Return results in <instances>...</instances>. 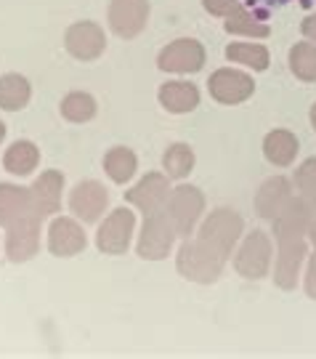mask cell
Wrapping results in <instances>:
<instances>
[{
    "label": "cell",
    "mask_w": 316,
    "mask_h": 359,
    "mask_svg": "<svg viewBox=\"0 0 316 359\" xmlns=\"http://www.w3.org/2000/svg\"><path fill=\"white\" fill-rule=\"evenodd\" d=\"M308 243H311V248H316V213H314V218H311V226H308Z\"/></svg>",
    "instance_id": "cell-34"
},
{
    "label": "cell",
    "mask_w": 316,
    "mask_h": 359,
    "mask_svg": "<svg viewBox=\"0 0 316 359\" xmlns=\"http://www.w3.org/2000/svg\"><path fill=\"white\" fill-rule=\"evenodd\" d=\"M205 194L202 189L191 187V184H178L170 189V197H167V205H165V213L173 221L178 237L181 240H189L197 234V226L205 216Z\"/></svg>",
    "instance_id": "cell-3"
},
{
    "label": "cell",
    "mask_w": 316,
    "mask_h": 359,
    "mask_svg": "<svg viewBox=\"0 0 316 359\" xmlns=\"http://www.w3.org/2000/svg\"><path fill=\"white\" fill-rule=\"evenodd\" d=\"M308 120H311V128L316 130V102L311 104V109H308Z\"/></svg>",
    "instance_id": "cell-35"
},
{
    "label": "cell",
    "mask_w": 316,
    "mask_h": 359,
    "mask_svg": "<svg viewBox=\"0 0 316 359\" xmlns=\"http://www.w3.org/2000/svg\"><path fill=\"white\" fill-rule=\"evenodd\" d=\"M157 102L170 115H189L200 107V88L191 80H167L157 90Z\"/></svg>",
    "instance_id": "cell-19"
},
{
    "label": "cell",
    "mask_w": 316,
    "mask_h": 359,
    "mask_svg": "<svg viewBox=\"0 0 316 359\" xmlns=\"http://www.w3.org/2000/svg\"><path fill=\"white\" fill-rule=\"evenodd\" d=\"M316 208L311 203H305L303 197H292L290 205L284 208L271 224V231H274V240L282 243V240H295V237H305L308 234V226H311V218H314Z\"/></svg>",
    "instance_id": "cell-17"
},
{
    "label": "cell",
    "mask_w": 316,
    "mask_h": 359,
    "mask_svg": "<svg viewBox=\"0 0 316 359\" xmlns=\"http://www.w3.org/2000/svg\"><path fill=\"white\" fill-rule=\"evenodd\" d=\"M170 176L167 173H146L141 176L139 184H133L125 192V203L133 205L136 210H141L144 216H152V213H163L167 205V197H170Z\"/></svg>",
    "instance_id": "cell-11"
},
{
    "label": "cell",
    "mask_w": 316,
    "mask_h": 359,
    "mask_svg": "<svg viewBox=\"0 0 316 359\" xmlns=\"http://www.w3.org/2000/svg\"><path fill=\"white\" fill-rule=\"evenodd\" d=\"M311 243L308 237H295V240H282L277 243V264H274V283L279 290H295L301 271L305 269Z\"/></svg>",
    "instance_id": "cell-10"
},
{
    "label": "cell",
    "mask_w": 316,
    "mask_h": 359,
    "mask_svg": "<svg viewBox=\"0 0 316 359\" xmlns=\"http://www.w3.org/2000/svg\"><path fill=\"white\" fill-rule=\"evenodd\" d=\"M104 173L114 181V184H128V181L136 176V168H139V157L130 147H112L109 152L104 154L102 160Z\"/></svg>",
    "instance_id": "cell-26"
},
{
    "label": "cell",
    "mask_w": 316,
    "mask_h": 359,
    "mask_svg": "<svg viewBox=\"0 0 316 359\" xmlns=\"http://www.w3.org/2000/svg\"><path fill=\"white\" fill-rule=\"evenodd\" d=\"M226 266V258L218 256L210 245H205L197 237L184 240L176 253V269L184 280L197 285H213Z\"/></svg>",
    "instance_id": "cell-1"
},
{
    "label": "cell",
    "mask_w": 316,
    "mask_h": 359,
    "mask_svg": "<svg viewBox=\"0 0 316 359\" xmlns=\"http://www.w3.org/2000/svg\"><path fill=\"white\" fill-rule=\"evenodd\" d=\"M301 35H303L305 40L316 43V13H308L303 22H301Z\"/></svg>",
    "instance_id": "cell-33"
},
{
    "label": "cell",
    "mask_w": 316,
    "mask_h": 359,
    "mask_svg": "<svg viewBox=\"0 0 316 359\" xmlns=\"http://www.w3.org/2000/svg\"><path fill=\"white\" fill-rule=\"evenodd\" d=\"M295 197V187L290 179L284 176H274L266 179L261 184V189L255 192V210L263 221H274V218L290 205V200Z\"/></svg>",
    "instance_id": "cell-18"
},
{
    "label": "cell",
    "mask_w": 316,
    "mask_h": 359,
    "mask_svg": "<svg viewBox=\"0 0 316 359\" xmlns=\"http://www.w3.org/2000/svg\"><path fill=\"white\" fill-rule=\"evenodd\" d=\"M40 224L43 218L38 216H25L19 221H13L11 226H6V258L11 264H27L38 256L40 250Z\"/></svg>",
    "instance_id": "cell-13"
},
{
    "label": "cell",
    "mask_w": 316,
    "mask_h": 359,
    "mask_svg": "<svg viewBox=\"0 0 316 359\" xmlns=\"http://www.w3.org/2000/svg\"><path fill=\"white\" fill-rule=\"evenodd\" d=\"M207 90H210V99H215L218 104L237 107V104L253 99L255 77L242 69H234V67H221L207 77Z\"/></svg>",
    "instance_id": "cell-8"
},
{
    "label": "cell",
    "mask_w": 316,
    "mask_h": 359,
    "mask_svg": "<svg viewBox=\"0 0 316 359\" xmlns=\"http://www.w3.org/2000/svg\"><path fill=\"white\" fill-rule=\"evenodd\" d=\"M205 11L210 16H218V19H226L228 13L240 6V0H202Z\"/></svg>",
    "instance_id": "cell-31"
},
{
    "label": "cell",
    "mask_w": 316,
    "mask_h": 359,
    "mask_svg": "<svg viewBox=\"0 0 316 359\" xmlns=\"http://www.w3.org/2000/svg\"><path fill=\"white\" fill-rule=\"evenodd\" d=\"M271 261H274V243H271V237L266 231L255 229L237 245L234 269L245 280H263L271 271Z\"/></svg>",
    "instance_id": "cell-5"
},
{
    "label": "cell",
    "mask_w": 316,
    "mask_h": 359,
    "mask_svg": "<svg viewBox=\"0 0 316 359\" xmlns=\"http://www.w3.org/2000/svg\"><path fill=\"white\" fill-rule=\"evenodd\" d=\"M59 112H62V117L67 123L80 126V123H90V120L96 117L99 104H96V99H93L90 93H85V90H69L62 99V104H59Z\"/></svg>",
    "instance_id": "cell-27"
},
{
    "label": "cell",
    "mask_w": 316,
    "mask_h": 359,
    "mask_svg": "<svg viewBox=\"0 0 316 359\" xmlns=\"http://www.w3.org/2000/svg\"><path fill=\"white\" fill-rule=\"evenodd\" d=\"M224 29H226L228 35H242V38L253 40H263L271 35V27L263 19V13L258 16V13L247 11L245 6H237L234 11L228 13L226 19H224Z\"/></svg>",
    "instance_id": "cell-22"
},
{
    "label": "cell",
    "mask_w": 316,
    "mask_h": 359,
    "mask_svg": "<svg viewBox=\"0 0 316 359\" xmlns=\"http://www.w3.org/2000/svg\"><path fill=\"white\" fill-rule=\"evenodd\" d=\"M109 208V192L99 181H80L75 189L69 192V210L77 221L83 224H96Z\"/></svg>",
    "instance_id": "cell-15"
},
{
    "label": "cell",
    "mask_w": 316,
    "mask_h": 359,
    "mask_svg": "<svg viewBox=\"0 0 316 359\" xmlns=\"http://www.w3.org/2000/svg\"><path fill=\"white\" fill-rule=\"evenodd\" d=\"M207 62V51L197 38H178L157 53V67L167 75H197Z\"/></svg>",
    "instance_id": "cell-7"
},
{
    "label": "cell",
    "mask_w": 316,
    "mask_h": 359,
    "mask_svg": "<svg viewBox=\"0 0 316 359\" xmlns=\"http://www.w3.org/2000/svg\"><path fill=\"white\" fill-rule=\"evenodd\" d=\"M242 231H245V221L237 210L231 208H215L207 216L200 221L197 226V240H202L205 245H210L218 256H224L228 261L231 250L240 245Z\"/></svg>",
    "instance_id": "cell-2"
},
{
    "label": "cell",
    "mask_w": 316,
    "mask_h": 359,
    "mask_svg": "<svg viewBox=\"0 0 316 359\" xmlns=\"http://www.w3.org/2000/svg\"><path fill=\"white\" fill-rule=\"evenodd\" d=\"M136 234V213L130 208H114L96 229V248L104 256H123L130 250Z\"/></svg>",
    "instance_id": "cell-6"
},
{
    "label": "cell",
    "mask_w": 316,
    "mask_h": 359,
    "mask_svg": "<svg viewBox=\"0 0 316 359\" xmlns=\"http://www.w3.org/2000/svg\"><path fill=\"white\" fill-rule=\"evenodd\" d=\"M88 245V234L83 221L75 216H56L48 224V250L56 258H72L83 253Z\"/></svg>",
    "instance_id": "cell-14"
},
{
    "label": "cell",
    "mask_w": 316,
    "mask_h": 359,
    "mask_svg": "<svg viewBox=\"0 0 316 359\" xmlns=\"http://www.w3.org/2000/svg\"><path fill=\"white\" fill-rule=\"evenodd\" d=\"M178 237L173 221L167 218V213H152V216H144L141 224L139 240H136V253L144 261H165V258L173 253Z\"/></svg>",
    "instance_id": "cell-4"
},
{
    "label": "cell",
    "mask_w": 316,
    "mask_h": 359,
    "mask_svg": "<svg viewBox=\"0 0 316 359\" xmlns=\"http://www.w3.org/2000/svg\"><path fill=\"white\" fill-rule=\"evenodd\" d=\"M40 165V149L35 142H13L6 154H3V168L11 173V176H19V179H25L29 173H35V168Z\"/></svg>",
    "instance_id": "cell-24"
},
{
    "label": "cell",
    "mask_w": 316,
    "mask_h": 359,
    "mask_svg": "<svg viewBox=\"0 0 316 359\" xmlns=\"http://www.w3.org/2000/svg\"><path fill=\"white\" fill-rule=\"evenodd\" d=\"M64 173L59 170H43L38 179L29 184V200H32V216L51 218L62 208Z\"/></svg>",
    "instance_id": "cell-16"
},
{
    "label": "cell",
    "mask_w": 316,
    "mask_h": 359,
    "mask_svg": "<svg viewBox=\"0 0 316 359\" xmlns=\"http://www.w3.org/2000/svg\"><path fill=\"white\" fill-rule=\"evenodd\" d=\"M292 187H295L298 197H303L305 203H311L316 208V157H308L298 165Z\"/></svg>",
    "instance_id": "cell-30"
},
{
    "label": "cell",
    "mask_w": 316,
    "mask_h": 359,
    "mask_svg": "<svg viewBox=\"0 0 316 359\" xmlns=\"http://www.w3.org/2000/svg\"><path fill=\"white\" fill-rule=\"evenodd\" d=\"M25 216H32V200H29V187L19 184H0V226H11L13 221Z\"/></svg>",
    "instance_id": "cell-21"
},
{
    "label": "cell",
    "mask_w": 316,
    "mask_h": 359,
    "mask_svg": "<svg viewBox=\"0 0 316 359\" xmlns=\"http://www.w3.org/2000/svg\"><path fill=\"white\" fill-rule=\"evenodd\" d=\"M197 165V157H194V149H191L189 144L184 142H176L170 144L163 154V168L165 173L170 176L173 181H184L191 176V170Z\"/></svg>",
    "instance_id": "cell-28"
},
{
    "label": "cell",
    "mask_w": 316,
    "mask_h": 359,
    "mask_svg": "<svg viewBox=\"0 0 316 359\" xmlns=\"http://www.w3.org/2000/svg\"><path fill=\"white\" fill-rule=\"evenodd\" d=\"M32 99V86L19 72L0 75V109L3 112H22Z\"/></svg>",
    "instance_id": "cell-25"
},
{
    "label": "cell",
    "mask_w": 316,
    "mask_h": 359,
    "mask_svg": "<svg viewBox=\"0 0 316 359\" xmlns=\"http://www.w3.org/2000/svg\"><path fill=\"white\" fill-rule=\"evenodd\" d=\"M303 290H305V295H308L311 301H316V248L308 253V261H305Z\"/></svg>",
    "instance_id": "cell-32"
},
{
    "label": "cell",
    "mask_w": 316,
    "mask_h": 359,
    "mask_svg": "<svg viewBox=\"0 0 316 359\" xmlns=\"http://www.w3.org/2000/svg\"><path fill=\"white\" fill-rule=\"evenodd\" d=\"M287 65L301 83H316V43H311V40L295 43L290 48V56H287Z\"/></svg>",
    "instance_id": "cell-29"
},
{
    "label": "cell",
    "mask_w": 316,
    "mask_h": 359,
    "mask_svg": "<svg viewBox=\"0 0 316 359\" xmlns=\"http://www.w3.org/2000/svg\"><path fill=\"white\" fill-rule=\"evenodd\" d=\"M64 48L67 53L77 59V62H96L99 56H104L107 51V35H104V27L83 19L75 25L67 27L64 32Z\"/></svg>",
    "instance_id": "cell-12"
},
{
    "label": "cell",
    "mask_w": 316,
    "mask_h": 359,
    "mask_svg": "<svg viewBox=\"0 0 316 359\" xmlns=\"http://www.w3.org/2000/svg\"><path fill=\"white\" fill-rule=\"evenodd\" d=\"M6 142V123H3V120H0V144Z\"/></svg>",
    "instance_id": "cell-36"
},
{
    "label": "cell",
    "mask_w": 316,
    "mask_h": 359,
    "mask_svg": "<svg viewBox=\"0 0 316 359\" xmlns=\"http://www.w3.org/2000/svg\"><path fill=\"white\" fill-rule=\"evenodd\" d=\"M226 59L231 65L247 67L253 72H263L271 65V53L263 43H253V40H234L226 46Z\"/></svg>",
    "instance_id": "cell-23"
},
{
    "label": "cell",
    "mask_w": 316,
    "mask_h": 359,
    "mask_svg": "<svg viewBox=\"0 0 316 359\" xmlns=\"http://www.w3.org/2000/svg\"><path fill=\"white\" fill-rule=\"evenodd\" d=\"M149 11H152L149 0H109L107 22L112 35L123 40L139 38L149 25Z\"/></svg>",
    "instance_id": "cell-9"
},
{
    "label": "cell",
    "mask_w": 316,
    "mask_h": 359,
    "mask_svg": "<svg viewBox=\"0 0 316 359\" xmlns=\"http://www.w3.org/2000/svg\"><path fill=\"white\" fill-rule=\"evenodd\" d=\"M301 152V142L298 136L287 128L268 130L263 139V157L277 168H290L295 157Z\"/></svg>",
    "instance_id": "cell-20"
}]
</instances>
